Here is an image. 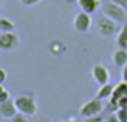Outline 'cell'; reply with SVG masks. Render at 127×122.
Here are the masks:
<instances>
[{
  "mask_svg": "<svg viewBox=\"0 0 127 122\" xmlns=\"http://www.w3.org/2000/svg\"><path fill=\"white\" fill-rule=\"evenodd\" d=\"M118 106H119V109H127V97L118 100Z\"/></svg>",
  "mask_w": 127,
  "mask_h": 122,
  "instance_id": "21",
  "label": "cell"
},
{
  "mask_svg": "<svg viewBox=\"0 0 127 122\" xmlns=\"http://www.w3.org/2000/svg\"><path fill=\"white\" fill-rule=\"evenodd\" d=\"M77 5L81 11L87 13V15H93L101 8V2L100 0H77Z\"/></svg>",
  "mask_w": 127,
  "mask_h": 122,
  "instance_id": "8",
  "label": "cell"
},
{
  "mask_svg": "<svg viewBox=\"0 0 127 122\" xmlns=\"http://www.w3.org/2000/svg\"><path fill=\"white\" fill-rule=\"evenodd\" d=\"M16 114H18V109H16V104H15L13 100H8V101H5V103H0V116L2 117L11 121Z\"/></svg>",
  "mask_w": 127,
  "mask_h": 122,
  "instance_id": "9",
  "label": "cell"
},
{
  "mask_svg": "<svg viewBox=\"0 0 127 122\" xmlns=\"http://www.w3.org/2000/svg\"><path fill=\"white\" fill-rule=\"evenodd\" d=\"M19 35L16 32H0V50L13 51L19 47Z\"/></svg>",
  "mask_w": 127,
  "mask_h": 122,
  "instance_id": "5",
  "label": "cell"
},
{
  "mask_svg": "<svg viewBox=\"0 0 127 122\" xmlns=\"http://www.w3.org/2000/svg\"><path fill=\"white\" fill-rule=\"evenodd\" d=\"M19 3L23 6H34L37 3H40V0H19Z\"/></svg>",
  "mask_w": 127,
  "mask_h": 122,
  "instance_id": "18",
  "label": "cell"
},
{
  "mask_svg": "<svg viewBox=\"0 0 127 122\" xmlns=\"http://www.w3.org/2000/svg\"><path fill=\"white\" fill-rule=\"evenodd\" d=\"M2 5H3V0H0V8H2Z\"/></svg>",
  "mask_w": 127,
  "mask_h": 122,
  "instance_id": "29",
  "label": "cell"
},
{
  "mask_svg": "<svg viewBox=\"0 0 127 122\" xmlns=\"http://www.w3.org/2000/svg\"><path fill=\"white\" fill-rule=\"evenodd\" d=\"M95 27L98 31L100 35L103 37H113V35H118V32L121 31L119 24L113 19H109L108 16H105L103 13H100L95 18Z\"/></svg>",
  "mask_w": 127,
  "mask_h": 122,
  "instance_id": "1",
  "label": "cell"
},
{
  "mask_svg": "<svg viewBox=\"0 0 127 122\" xmlns=\"http://www.w3.org/2000/svg\"><path fill=\"white\" fill-rule=\"evenodd\" d=\"M66 3H77V0H64Z\"/></svg>",
  "mask_w": 127,
  "mask_h": 122,
  "instance_id": "27",
  "label": "cell"
},
{
  "mask_svg": "<svg viewBox=\"0 0 127 122\" xmlns=\"http://www.w3.org/2000/svg\"><path fill=\"white\" fill-rule=\"evenodd\" d=\"M106 122H119V121H118V117H116L114 114H111V116L108 117V121H106Z\"/></svg>",
  "mask_w": 127,
  "mask_h": 122,
  "instance_id": "25",
  "label": "cell"
},
{
  "mask_svg": "<svg viewBox=\"0 0 127 122\" xmlns=\"http://www.w3.org/2000/svg\"><path fill=\"white\" fill-rule=\"evenodd\" d=\"M114 116L118 117L119 122H127V109H118L114 113Z\"/></svg>",
  "mask_w": 127,
  "mask_h": 122,
  "instance_id": "16",
  "label": "cell"
},
{
  "mask_svg": "<svg viewBox=\"0 0 127 122\" xmlns=\"http://www.w3.org/2000/svg\"><path fill=\"white\" fill-rule=\"evenodd\" d=\"M113 64L118 66V68H124L127 64V50H121V48H116V51L111 56Z\"/></svg>",
  "mask_w": 127,
  "mask_h": 122,
  "instance_id": "10",
  "label": "cell"
},
{
  "mask_svg": "<svg viewBox=\"0 0 127 122\" xmlns=\"http://www.w3.org/2000/svg\"><path fill=\"white\" fill-rule=\"evenodd\" d=\"M11 122H31V119H29V116H26V114L18 113V114H16V116L11 119Z\"/></svg>",
  "mask_w": 127,
  "mask_h": 122,
  "instance_id": "17",
  "label": "cell"
},
{
  "mask_svg": "<svg viewBox=\"0 0 127 122\" xmlns=\"http://www.w3.org/2000/svg\"><path fill=\"white\" fill-rule=\"evenodd\" d=\"M15 29L16 24L10 18H5V16L0 18V32H15Z\"/></svg>",
  "mask_w": 127,
  "mask_h": 122,
  "instance_id": "14",
  "label": "cell"
},
{
  "mask_svg": "<svg viewBox=\"0 0 127 122\" xmlns=\"http://www.w3.org/2000/svg\"><path fill=\"white\" fill-rule=\"evenodd\" d=\"M103 109H105L103 100H100V98L95 97V98L87 100L85 103L81 106L79 113H81V116H84V117H93V116H100Z\"/></svg>",
  "mask_w": 127,
  "mask_h": 122,
  "instance_id": "4",
  "label": "cell"
},
{
  "mask_svg": "<svg viewBox=\"0 0 127 122\" xmlns=\"http://www.w3.org/2000/svg\"><path fill=\"white\" fill-rule=\"evenodd\" d=\"M84 122H103L101 116H93V117H85Z\"/></svg>",
  "mask_w": 127,
  "mask_h": 122,
  "instance_id": "23",
  "label": "cell"
},
{
  "mask_svg": "<svg viewBox=\"0 0 127 122\" xmlns=\"http://www.w3.org/2000/svg\"><path fill=\"white\" fill-rule=\"evenodd\" d=\"M10 100V93H8V90H3L2 93H0V103H5V101H8Z\"/></svg>",
  "mask_w": 127,
  "mask_h": 122,
  "instance_id": "20",
  "label": "cell"
},
{
  "mask_svg": "<svg viewBox=\"0 0 127 122\" xmlns=\"http://www.w3.org/2000/svg\"><path fill=\"white\" fill-rule=\"evenodd\" d=\"M72 27L79 34H87L90 31V27H92V18H90V15H87L84 11L77 13L74 16V19H72Z\"/></svg>",
  "mask_w": 127,
  "mask_h": 122,
  "instance_id": "6",
  "label": "cell"
},
{
  "mask_svg": "<svg viewBox=\"0 0 127 122\" xmlns=\"http://www.w3.org/2000/svg\"><path fill=\"white\" fill-rule=\"evenodd\" d=\"M121 77H122V82H127V64L122 68V72H121Z\"/></svg>",
  "mask_w": 127,
  "mask_h": 122,
  "instance_id": "24",
  "label": "cell"
},
{
  "mask_svg": "<svg viewBox=\"0 0 127 122\" xmlns=\"http://www.w3.org/2000/svg\"><path fill=\"white\" fill-rule=\"evenodd\" d=\"M109 2H113V3H116V5H119L121 8L127 10V0H109Z\"/></svg>",
  "mask_w": 127,
  "mask_h": 122,
  "instance_id": "22",
  "label": "cell"
},
{
  "mask_svg": "<svg viewBox=\"0 0 127 122\" xmlns=\"http://www.w3.org/2000/svg\"><path fill=\"white\" fill-rule=\"evenodd\" d=\"M3 90H5V87H3V85H0V93H2Z\"/></svg>",
  "mask_w": 127,
  "mask_h": 122,
  "instance_id": "28",
  "label": "cell"
},
{
  "mask_svg": "<svg viewBox=\"0 0 127 122\" xmlns=\"http://www.w3.org/2000/svg\"><path fill=\"white\" fill-rule=\"evenodd\" d=\"M13 101H15V104H16L18 113L26 114V116H34V114H37V101H35V98H34L32 93L18 95Z\"/></svg>",
  "mask_w": 127,
  "mask_h": 122,
  "instance_id": "2",
  "label": "cell"
},
{
  "mask_svg": "<svg viewBox=\"0 0 127 122\" xmlns=\"http://www.w3.org/2000/svg\"><path fill=\"white\" fill-rule=\"evenodd\" d=\"M127 97V82H119L118 85H114V92H113V97L114 100H121V98Z\"/></svg>",
  "mask_w": 127,
  "mask_h": 122,
  "instance_id": "13",
  "label": "cell"
},
{
  "mask_svg": "<svg viewBox=\"0 0 127 122\" xmlns=\"http://www.w3.org/2000/svg\"><path fill=\"white\" fill-rule=\"evenodd\" d=\"M8 79V74H6V71L3 68H0V85L5 84V80Z\"/></svg>",
  "mask_w": 127,
  "mask_h": 122,
  "instance_id": "19",
  "label": "cell"
},
{
  "mask_svg": "<svg viewBox=\"0 0 127 122\" xmlns=\"http://www.w3.org/2000/svg\"><path fill=\"white\" fill-rule=\"evenodd\" d=\"M116 47L121 50H127V23L121 26V31L116 35Z\"/></svg>",
  "mask_w": 127,
  "mask_h": 122,
  "instance_id": "11",
  "label": "cell"
},
{
  "mask_svg": "<svg viewBox=\"0 0 127 122\" xmlns=\"http://www.w3.org/2000/svg\"><path fill=\"white\" fill-rule=\"evenodd\" d=\"M101 13L105 16H108L109 19L116 21L118 24H126V23H127V10L121 8L119 5L109 2V0L101 5Z\"/></svg>",
  "mask_w": 127,
  "mask_h": 122,
  "instance_id": "3",
  "label": "cell"
},
{
  "mask_svg": "<svg viewBox=\"0 0 127 122\" xmlns=\"http://www.w3.org/2000/svg\"><path fill=\"white\" fill-rule=\"evenodd\" d=\"M113 92H114V87L111 84L100 85L98 92H96V98H100V100H109L113 97Z\"/></svg>",
  "mask_w": 127,
  "mask_h": 122,
  "instance_id": "12",
  "label": "cell"
},
{
  "mask_svg": "<svg viewBox=\"0 0 127 122\" xmlns=\"http://www.w3.org/2000/svg\"><path fill=\"white\" fill-rule=\"evenodd\" d=\"M90 74H92L93 80L96 82L98 85H106L109 84V77H111V74H109V69L106 68L105 64H93L92 69H90Z\"/></svg>",
  "mask_w": 127,
  "mask_h": 122,
  "instance_id": "7",
  "label": "cell"
},
{
  "mask_svg": "<svg viewBox=\"0 0 127 122\" xmlns=\"http://www.w3.org/2000/svg\"><path fill=\"white\" fill-rule=\"evenodd\" d=\"M60 122H79V121H77V117H69V119H66V121H60Z\"/></svg>",
  "mask_w": 127,
  "mask_h": 122,
  "instance_id": "26",
  "label": "cell"
},
{
  "mask_svg": "<svg viewBox=\"0 0 127 122\" xmlns=\"http://www.w3.org/2000/svg\"><path fill=\"white\" fill-rule=\"evenodd\" d=\"M106 109H108L109 113L114 114L116 111L119 109V106H118V100H114V98H109V100H108V104H106Z\"/></svg>",
  "mask_w": 127,
  "mask_h": 122,
  "instance_id": "15",
  "label": "cell"
}]
</instances>
